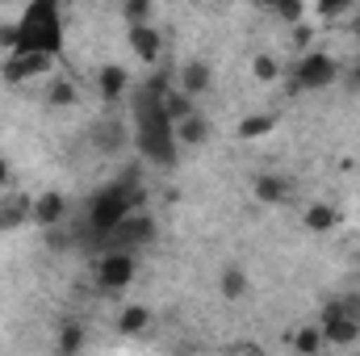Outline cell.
<instances>
[{
  "instance_id": "1",
  "label": "cell",
  "mask_w": 360,
  "mask_h": 356,
  "mask_svg": "<svg viewBox=\"0 0 360 356\" xmlns=\"http://www.w3.org/2000/svg\"><path fill=\"white\" fill-rule=\"evenodd\" d=\"M164 89H168V80L155 76L134 96V143H139V155L160 164V168L176 164V147H180L176 130H172V122L164 113Z\"/></svg>"
},
{
  "instance_id": "2",
  "label": "cell",
  "mask_w": 360,
  "mask_h": 356,
  "mask_svg": "<svg viewBox=\"0 0 360 356\" xmlns=\"http://www.w3.org/2000/svg\"><path fill=\"white\" fill-rule=\"evenodd\" d=\"M139 201H143V184L139 172H122L117 180H109L105 189H96V197L89 201V231L92 243H101L113 227H122L130 214H139Z\"/></svg>"
},
{
  "instance_id": "3",
  "label": "cell",
  "mask_w": 360,
  "mask_h": 356,
  "mask_svg": "<svg viewBox=\"0 0 360 356\" xmlns=\"http://www.w3.org/2000/svg\"><path fill=\"white\" fill-rule=\"evenodd\" d=\"M17 51H38V55H59L63 51V21L55 0H34L17 17Z\"/></svg>"
},
{
  "instance_id": "4",
  "label": "cell",
  "mask_w": 360,
  "mask_h": 356,
  "mask_svg": "<svg viewBox=\"0 0 360 356\" xmlns=\"http://www.w3.org/2000/svg\"><path fill=\"white\" fill-rule=\"evenodd\" d=\"M293 80H289V92H310V89H327L340 80V63L327 55V51H306L293 68Z\"/></svg>"
},
{
  "instance_id": "5",
  "label": "cell",
  "mask_w": 360,
  "mask_h": 356,
  "mask_svg": "<svg viewBox=\"0 0 360 356\" xmlns=\"http://www.w3.org/2000/svg\"><path fill=\"white\" fill-rule=\"evenodd\" d=\"M155 239V218H147V214H130L122 227H113L101 243H96V252L105 256V252H134V248H143V243H151Z\"/></svg>"
},
{
  "instance_id": "6",
  "label": "cell",
  "mask_w": 360,
  "mask_h": 356,
  "mask_svg": "<svg viewBox=\"0 0 360 356\" xmlns=\"http://www.w3.org/2000/svg\"><path fill=\"white\" fill-rule=\"evenodd\" d=\"M51 55H38V51H13L4 63H0V76H4V84H25V80H34V76H46L51 72Z\"/></svg>"
},
{
  "instance_id": "7",
  "label": "cell",
  "mask_w": 360,
  "mask_h": 356,
  "mask_svg": "<svg viewBox=\"0 0 360 356\" xmlns=\"http://www.w3.org/2000/svg\"><path fill=\"white\" fill-rule=\"evenodd\" d=\"M134 281V256L130 252H105L101 260H96V285L101 289H126Z\"/></svg>"
},
{
  "instance_id": "8",
  "label": "cell",
  "mask_w": 360,
  "mask_h": 356,
  "mask_svg": "<svg viewBox=\"0 0 360 356\" xmlns=\"http://www.w3.org/2000/svg\"><path fill=\"white\" fill-rule=\"evenodd\" d=\"M319 327H323V340H327V344H356V336H360V319L335 310V306L323 310V323H319Z\"/></svg>"
},
{
  "instance_id": "9",
  "label": "cell",
  "mask_w": 360,
  "mask_h": 356,
  "mask_svg": "<svg viewBox=\"0 0 360 356\" xmlns=\"http://www.w3.org/2000/svg\"><path fill=\"white\" fill-rule=\"evenodd\" d=\"M210 84H214V72H210V63H201V59H188L176 76V89L184 92L188 101L201 96V92H210Z\"/></svg>"
},
{
  "instance_id": "10",
  "label": "cell",
  "mask_w": 360,
  "mask_h": 356,
  "mask_svg": "<svg viewBox=\"0 0 360 356\" xmlns=\"http://www.w3.org/2000/svg\"><path fill=\"white\" fill-rule=\"evenodd\" d=\"M130 46H134V55L147 68H155L160 63V51H164V38H160L155 25H130Z\"/></svg>"
},
{
  "instance_id": "11",
  "label": "cell",
  "mask_w": 360,
  "mask_h": 356,
  "mask_svg": "<svg viewBox=\"0 0 360 356\" xmlns=\"http://www.w3.org/2000/svg\"><path fill=\"white\" fill-rule=\"evenodd\" d=\"M30 214H34V197H25V193H4L0 197V231H17Z\"/></svg>"
},
{
  "instance_id": "12",
  "label": "cell",
  "mask_w": 360,
  "mask_h": 356,
  "mask_svg": "<svg viewBox=\"0 0 360 356\" xmlns=\"http://www.w3.org/2000/svg\"><path fill=\"white\" fill-rule=\"evenodd\" d=\"M63 214H68V201H63V193H42V197H34V222L38 227H46V231H55L59 222H63Z\"/></svg>"
},
{
  "instance_id": "13",
  "label": "cell",
  "mask_w": 360,
  "mask_h": 356,
  "mask_svg": "<svg viewBox=\"0 0 360 356\" xmlns=\"http://www.w3.org/2000/svg\"><path fill=\"white\" fill-rule=\"evenodd\" d=\"M92 143H96V151L113 155V151H122V147H126V126H122V122H113V117H101V122L92 126Z\"/></svg>"
},
{
  "instance_id": "14",
  "label": "cell",
  "mask_w": 360,
  "mask_h": 356,
  "mask_svg": "<svg viewBox=\"0 0 360 356\" xmlns=\"http://www.w3.org/2000/svg\"><path fill=\"white\" fill-rule=\"evenodd\" d=\"M172 130H176V143H180V147H201V143L210 139V122H205V113H197V109H193L184 122H176Z\"/></svg>"
},
{
  "instance_id": "15",
  "label": "cell",
  "mask_w": 360,
  "mask_h": 356,
  "mask_svg": "<svg viewBox=\"0 0 360 356\" xmlns=\"http://www.w3.org/2000/svg\"><path fill=\"white\" fill-rule=\"evenodd\" d=\"M126 68H117V63H109V68H101V76H96V92H101V101H117L122 92H126Z\"/></svg>"
},
{
  "instance_id": "16",
  "label": "cell",
  "mask_w": 360,
  "mask_h": 356,
  "mask_svg": "<svg viewBox=\"0 0 360 356\" xmlns=\"http://www.w3.org/2000/svg\"><path fill=\"white\" fill-rule=\"evenodd\" d=\"M285 197H289V180L285 177H272V172L256 177V201H264V205H281Z\"/></svg>"
},
{
  "instance_id": "17",
  "label": "cell",
  "mask_w": 360,
  "mask_h": 356,
  "mask_svg": "<svg viewBox=\"0 0 360 356\" xmlns=\"http://www.w3.org/2000/svg\"><path fill=\"white\" fill-rule=\"evenodd\" d=\"M335 222H340V214H335V210H331L327 201H314V205L306 210V227H310L314 235H327V231H331Z\"/></svg>"
},
{
  "instance_id": "18",
  "label": "cell",
  "mask_w": 360,
  "mask_h": 356,
  "mask_svg": "<svg viewBox=\"0 0 360 356\" xmlns=\"http://www.w3.org/2000/svg\"><path fill=\"white\" fill-rule=\"evenodd\" d=\"M147 327H151V310H147V306H126L122 319H117V331H122V336H139V331H147Z\"/></svg>"
},
{
  "instance_id": "19",
  "label": "cell",
  "mask_w": 360,
  "mask_h": 356,
  "mask_svg": "<svg viewBox=\"0 0 360 356\" xmlns=\"http://www.w3.org/2000/svg\"><path fill=\"white\" fill-rule=\"evenodd\" d=\"M76 101H80V92H76V84H72L68 76H59V80H51V84H46V105L68 109V105H76Z\"/></svg>"
},
{
  "instance_id": "20",
  "label": "cell",
  "mask_w": 360,
  "mask_h": 356,
  "mask_svg": "<svg viewBox=\"0 0 360 356\" xmlns=\"http://www.w3.org/2000/svg\"><path fill=\"white\" fill-rule=\"evenodd\" d=\"M269 130H276V113H252L239 122V139H264Z\"/></svg>"
},
{
  "instance_id": "21",
  "label": "cell",
  "mask_w": 360,
  "mask_h": 356,
  "mask_svg": "<svg viewBox=\"0 0 360 356\" xmlns=\"http://www.w3.org/2000/svg\"><path fill=\"white\" fill-rule=\"evenodd\" d=\"M323 344H327V340H323V327H314V323L293 331V348H297L302 356H319V348H323Z\"/></svg>"
},
{
  "instance_id": "22",
  "label": "cell",
  "mask_w": 360,
  "mask_h": 356,
  "mask_svg": "<svg viewBox=\"0 0 360 356\" xmlns=\"http://www.w3.org/2000/svg\"><path fill=\"white\" fill-rule=\"evenodd\" d=\"M164 113H168V122L176 126V122H184V117L193 113V101L180 89H164Z\"/></svg>"
},
{
  "instance_id": "23",
  "label": "cell",
  "mask_w": 360,
  "mask_h": 356,
  "mask_svg": "<svg viewBox=\"0 0 360 356\" xmlns=\"http://www.w3.org/2000/svg\"><path fill=\"white\" fill-rule=\"evenodd\" d=\"M243 293H248V272L235 268V265L222 268V298H226V302H239Z\"/></svg>"
},
{
  "instance_id": "24",
  "label": "cell",
  "mask_w": 360,
  "mask_h": 356,
  "mask_svg": "<svg viewBox=\"0 0 360 356\" xmlns=\"http://www.w3.org/2000/svg\"><path fill=\"white\" fill-rule=\"evenodd\" d=\"M80 348H84V327H80V323H63V331H59V352L76 356Z\"/></svg>"
},
{
  "instance_id": "25",
  "label": "cell",
  "mask_w": 360,
  "mask_h": 356,
  "mask_svg": "<svg viewBox=\"0 0 360 356\" xmlns=\"http://www.w3.org/2000/svg\"><path fill=\"white\" fill-rule=\"evenodd\" d=\"M122 13H126L130 25H151V0H126Z\"/></svg>"
},
{
  "instance_id": "26",
  "label": "cell",
  "mask_w": 360,
  "mask_h": 356,
  "mask_svg": "<svg viewBox=\"0 0 360 356\" xmlns=\"http://www.w3.org/2000/svg\"><path fill=\"white\" fill-rule=\"evenodd\" d=\"M252 72H256V80H264V84H272V80L281 76V63H276L272 55H256V59H252Z\"/></svg>"
},
{
  "instance_id": "27",
  "label": "cell",
  "mask_w": 360,
  "mask_h": 356,
  "mask_svg": "<svg viewBox=\"0 0 360 356\" xmlns=\"http://www.w3.org/2000/svg\"><path fill=\"white\" fill-rule=\"evenodd\" d=\"M272 13H276L281 21H302V17H306V4H297V0H285V4H272Z\"/></svg>"
},
{
  "instance_id": "28",
  "label": "cell",
  "mask_w": 360,
  "mask_h": 356,
  "mask_svg": "<svg viewBox=\"0 0 360 356\" xmlns=\"http://www.w3.org/2000/svg\"><path fill=\"white\" fill-rule=\"evenodd\" d=\"M314 13H319V17H344V13H348V4H344V0H327V4H319Z\"/></svg>"
},
{
  "instance_id": "29",
  "label": "cell",
  "mask_w": 360,
  "mask_h": 356,
  "mask_svg": "<svg viewBox=\"0 0 360 356\" xmlns=\"http://www.w3.org/2000/svg\"><path fill=\"white\" fill-rule=\"evenodd\" d=\"M0 46H4L8 55L17 51V21H13V25H0Z\"/></svg>"
},
{
  "instance_id": "30",
  "label": "cell",
  "mask_w": 360,
  "mask_h": 356,
  "mask_svg": "<svg viewBox=\"0 0 360 356\" xmlns=\"http://www.w3.org/2000/svg\"><path fill=\"white\" fill-rule=\"evenodd\" d=\"M293 42H297V46H310V30H306V25H297V30H293Z\"/></svg>"
},
{
  "instance_id": "31",
  "label": "cell",
  "mask_w": 360,
  "mask_h": 356,
  "mask_svg": "<svg viewBox=\"0 0 360 356\" xmlns=\"http://www.w3.org/2000/svg\"><path fill=\"white\" fill-rule=\"evenodd\" d=\"M348 89L360 92V63H356V68H348Z\"/></svg>"
},
{
  "instance_id": "32",
  "label": "cell",
  "mask_w": 360,
  "mask_h": 356,
  "mask_svg": "<svg viewBox=\"0 0 360 356\" xmlns=\"http://www.w3.org/2000/svg\"><path fill=\"white\" fill-rule=\"evenodd\" d=\"M8 177H13V172H8V160H4V155H0V189H4V184H8Z\"/></svg>"
},
{
  "instance_id": "33",
  "label": "cell",
  "mask_w": 360,
  "mask_h": 356,
  "mask_svg": "<svg viewBox=\"0 0 360 356\" xmlns=\"http://www.w3.org/2000/svg\"><path fill=\"white\" fill-rule=\"evenodd\" d=\"M243 356H264L260 348H243Z\"/></svg>"
},
{
  "instance_id": "34",
  "label": "cell",
  "mask_w": 360,
  "mask_h": 356,
  "mask_svg": "<svg viewBox=\"0 0 360 356\" xmlns=\"http://www.w3.org/2000/svg\"><path fill=\"white\" fill-rule=\"evenodd\" d=\"M352 30H356V34H360V13H356V21H352Z\"/></svg>"
}]
</instances>
